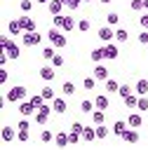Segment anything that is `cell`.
<instances>
[{"label":"cell","instance_id":"3957f363","mask_svg":"<svg viewBox=\"0 0 148 150\" xmlns=\"http://www.w3.org/2000/svg\"><path fill=\"white\" fill-rule=\"evenodd\" d=\"M47 40H49V42H52L56 49H63V47L68 45V38H66V35H63V33H61L56 26H52V28L47 30Z\"/></svg>","mask_w":148,"mask_h":150},{"label":"cell","instance_id":"db71d44e","mask_svg":"<svg viewBox=\"0 0 148 150\" xmlns=\"http://www.w3.org/2000/svg\"><path fill=\"white\" fill-rule=\"evenodd\" d=\"M101 2H103V5H108V2H113V0H101Z\"/></svg>","mask_w":148,"mask_h":150},{"label":"cell","instance_id":"4316f807","mask_svg":"<svg viewBox=\"0 0 148 150\" xmlns=\"http://www.w3.org/2000/svg\"><path fill=\"white\" fill-rule=\"evenodd\" d=\"M106 91H108V94H117V91H120V82L113 80V77H108V80H106Z\"/></svg>","mask_w":148,"mask_h":150},{"label":"cell","instance_id":"d6a6232c","mask_svg":"<svg viewBox=\"0 0 148 150\" xmlns=\"http://www.w3.org/2000/svg\"><path fill=\"white\" fill-rule=\"evenodd\" d=\"M94 127H96V141H103L108 136V127L106 124H94Z\"/></svg>","mask_w":148,"mask_h":150},{"label":"cell","instance_id":"e0dca14e","mask_svg":"<svg viewBox=\"0 0 148 150\" xmlns=\"http://www.w3.org/2000/svg\"><path fill=\"white\" fill-rule=\"evenodd\" d=\"M54 145H56V148H66V145H70V141H68V134H66V131H59V134H54Z\"/></svg>","mask_w":148,"mask_h":150},{"label":"cell","instance_id":"f546056e","mask_svg":"<svg viewBox=\"0 0 148 150\" xmlns=\"http://www.w3.org/2000/svg\"><path fill=\"white\" fill-rule=\"evenodd\" d=\"M122 101H125V105H127V108H136V103H139V94H136V91H132V94H129V96H125Z\"/></svg>","mask_w":148,"mask_h":150},{"label":"cell","instance_id":"ab89813d","mask_svg":"<svg viewBox=\"0 0 148 150\" xmlns=\"http://www.w3.org/2000/svg\"><path fill=\"white\" fill-rule=\"evenodd\" d=\"M136 110H148V94L139 96V103H136Z\"/></svg>","mask_w":148,"mask_h":150},{"label":"cell","instance_id":"f1b7e54d","mask_svg":"<svg viewBox=\"0 0 148 150\" xmlns=\"http://www.w3.org/2000/svg\"><path fill=\"white\" fill-rule=\"evenodd\" d=\"M40 94L45 96V101H54V98H56V96H54V89H52V84H49V82L40 89Z\"/></svg>","mask_w":148,"mask_h":150},{"label":"cell","instance_id":"ba28073f","mask_svg":"<svg viewBox=\"0 0 148 150\" xmlns=\"http://www.w3.org/2000/svg\"><path fill=\"white\" fill-rule=\"evenodd\" d=\"M16 134H19V129L14 131V127H9V124H5V127H2V131H0V138H2V143H12Z\"/></svg>","mask_w":148,"mask_h":150},{"label":"cell","instance_id":"2e32d148","mask_svg":"<svg viewBox=\"0 0 148 150\" xmlns=\"http://www.w3.org/2000/svg\"><path fill=\"white\" fill-rule=\"evenodd\" d=\"M54 54H56V47H54L52 42H49L47 47H42V52H40V56H42V59H45L47 63H52V59H54Z\"/></svg>","mask_w":148,"mask_h":150},{"label":"cell","instance_id":"f6af8a7d","mask_svg":"<svg viewBox=\"0 0 148 150\" xmlns=\"http://www.w3.org/2000/svg\"><path fill=\"white\" fill-rule=\"evenodd\" d=\"M68 141H70V145H75L78 141H82V134H80V131H70V134H68Z\"/></svg>","mask_w":148,"mask_h":150},{"label":"cell","instance_id":"816d5d0a","mask_svg":"<svg viewBox=\"0 0 148 150\" xmlns=\"http://www.w3.org/2000/svg\"><path fill=\"white\" fill-rule=\"evenodd\" d=\"M35 2H38V5H47L49 0H35Z\"/></svg>","mask_w":148,"mask_h":150},{"label":"cell","instance_id":"277c9868","mask_svg":"<svg viewBox=\"0 0 148 150\" xmlns=\"http://www.w3.org/2000/svg\"><path fill=\"white\" fill-rule=\"evenodd\" d=\"M40 40H42V35L38 30H23V35H21L23 47H35V45H40Z\"/></svg>","mask_w":148,"mask_h":150},{"label":"cell","instance_id":"ffe728a7","mask_svg":"<svg viewBox=\"0 0 148 150\" xmlns=\"http://www.w3.org/2000/svg\"><path fill=\"white\" fill-rule=\"evenodd\" d=\"M49 115H52V112H45V110H35V115H33V120H35V124H40V127H45V124L49 122Z\"/></svg>","mask_w":148,"mask_h":150},{"label":"cell","instance_id":"5b68a950","mask_svg":"<svg viewBox=\"0 0 148 150\" xmlns=\"http://www.w3.org/2000/svg\"><path fill=\"white\" fill-rule=\"evenodd\" d=\"M117 54H120V49H117V42H103V56H106V61H113V59H117Z\"/></svg>","mask_w":148,"mask_h":150},{"label":"cell","instance_id":"30bf717a","mask_svg":"<svg viewBox=\"0 0 148 150\" xmlns=\"http://www.w3.org/2000/svg\"><path fill=\"white\" fill-rule=\"evenodd\" d=\"M19 21H21V26H23V30H35V28H38V23H35V19H33V16H28L26 12H23V14L19 16Z\"/></svg>","mask_w":148,"mask_h":150},{"label":"cell","instance_id":"11a10c76","mask_svg":"<svg viewBox=\"0 0 148 150\" xmlns=\"http://www.w3.org/2000/svg\"><path fill=\"white\" fill-rule=\"evenodd\" d=\"M143 5H146V9H148V0H143Z\"/></svg>","mask_w":148,"mask_h":150},{"label":"cell","instance_id":"44dd1931","mask_svg":"<svg viewBox=\"0 0 148 150\" xmlns=\"http://www.w3.org/2000/svg\"><path fill=\"white\" fill-rule=\"evenodd\" d=\"M127 124H129V127H134V129H139V127L143 124V117H141V112H132V115L127 117Z\"/></svg>","mask_w":148,"mask_h":150},{"label":"cell","instance_id":"6f0895ef","mask_svg":"<svg viewBox=\"0 0 148 150\" xmlns=\"http://www.w3.org/2000/svg\"><path fill=\"white\" fill-rule=\"evenodd\" d=\"M146 49H148V45H146Z\"/></svg>","mask_w":148,"mask_h":150},{"label":"cell","instance_id":"6da1fadb","mask_svg":"<svg viewBox=\"0 0 148 150\" xmlns=\"http://www.w3.org/2000/svg\"><path fill=\"white\" fill-rule=\"evenodd\" d=\"M0 47H2V52H7V56L12 59V61H16L19 56H21V49H19V45L9 38V35H0Z\"/></svg>","mask_w":148,"mask_h":150},{"label":"cell","instance_id":"8fae6325","mask_svg":"<svg viewBox=\"0 0 148 150\" xmlns=\"http://www.w3.org/2000/svg\"><path fill=\"white\" fill-rule=\"evenodd\" d=\"M7 33H9V35H23V26H21V21H19V19H12V21L7 23Z\"/></svg>","mask_w":148,"mask_h":150},{"label":"cell","instance_id":"9c48e42d","mask_svg":"<svg viewBox=\"0 0 148 150\" xmlns=\"http://www.w3.org/2000/svg\"><path fill=\"white\" fill-rule=\"evenodd\" d=\"M92 75H94L99 82H106V80H108V68H106L103 63H96L94 70H92Z\"/></svg>","mask_w":148,"mask_h":150},{"label":"cell","instance_id":"f35d334b","mask_svg":"<svg viewBox=\"0 0 148 150\" xmlns=\"http://www.w3.org/2000/svg\"><path fill=\"white\" fill-rule=\"evenodd\" d=\"M40 141H42V143H52V141H54L52 131H49V129H42V131H40Z\"/></svg>","mask_w":148,"mask_h":150},{"label":"cell","instance_id":"74e56055","mask_svg":"<svg viewBox=\"0 0 148 150\" xmlns=\"http://www.w3.org/2000/svg\"><path fill=\"white\" fill-rule=\"evenodd\" d=\"M28 138H31V131H28V129H19V134H16V141H19V143H26Z\"/></svg>","mask_w":148,"mask_h":150},{"label":"cell","instance_id":"f907efd6","mask_svg":"<svg viewBox=\"0 0 148 150\" xmlns=\"http://www.w3.org/2000/svg\"><path fill=\"white\" fill-rule=\"evenodd\" d=\"M139 23H141L143 28H148V9H146V14H143V16L139 19Z\"/></svg>","mask_w":148,"mask_h":150},{"label":"cell","instance_id":"8d00e7d4","mask_svg":"<svg viewBox=\"0 0 148 150\" xmlns=\"http://www.w3.org/2000/svg\"><path fill=\"white\" fill-rule=\"evenodd\" d=\"M28 101H31V103H33V105H35V108H40V105H42V103H45V96H42V94H33V96H31V98H28Z\"/></svg>","mask_w":148,"mask_h":150},{"label":"cell","instance_id":"7dc6e473","mask_svg":"<svg viewBox=\"0 0 148 150\" xmlns=\"http://www.w3.org/2000/svg\"><path fill=\"white\" fill-rule=\"evenodd\" d=\"M139 42H141V45H148V28H143V30L139 33Z\"/></svg>","mask_w":148,"mask_h":150},{"label":"cell","instance_id":"484cf974","mask_svg":"<svg viewBox=\"0 0 148 150\" xmlns=\"http://www.w3.org/2000/svg\"><path fill=\"white\" fill-rule=\"evenodd\" d=\"M127 40H129V33H127V28H117V30H115V42H117V45H125Z\"/></svg>","mask_w":148,"mask_h":150},{"label":"cell","instance_id":"681fc988","mask_svg":"<svg viewBox=\"0 0 148 150\" xmlns=\"http://www.w3.org/2000/svg\"><path fill=\"white\" fill-rule=\"evenodd\" d=\"M82 129H85V127H82L80 122H73V124H70V131H80V134H82Z\"/></svg>","mask_w":148,"mask_h":150},{"label":"cell","instance_id":"5bb4252c","mask_svg":"<svg viewBox=\"0 0 148 150\" xmlns=\"http://www.w3.org/2000/svg\"><path fill=\"white\" fill-rule=\"evenodd\" d=\"M52 108H54L56 115H63V112L68 110V103H66V98H59V96H56V98L52 101Z\"/></svg>","mask_w":148,"mask_h":150},{"label":"cell","instance_id":"8992f818","mask_svg":"<svg viewBox=\"0 0 148 150\" xmlns=\"http://www.w3.org/2000/svg\"><path fill=\"white\" fill-rule=\"evenodd\" d=\"M96 38H99L101 42H113V40H115V30H113V26H103V28H99Z\"/></svg>","mask_w":148,"mask_h":150},{"label":"cell","instance_id":"836d02e7","mask_svg":"<svg viewBox=\"0 0 148 150\" xmlns=\"http://www.w3.org/2000/svg\"><path fill=\"white\" fill-rule=\"evenodd\" d=\"M89 28H92V21H89V19H80V21H78V30H80V33H87Z\"/></svg>","mask_w":148,"mask_h":150},{"label":"cell","instance_id":"ee69618b","mask_svg":"<svg viewBox=\"0 0 148 150\" xmlns=\"http://www.w3.org/2000/svg\"><path fill=\"white\" fill-rule=\"evenodd\" d=\"M106 21H108V26H117V21H120V14H115V12H110V14L106 16Z\"/></svg>","mask_w":148,"mask_h":150},{"label":"cell","instance_id":"d4e9b609","mask_svg":"<svg viewBox=\"0 0 148 150\" xmlns=\"http://www.w3.org/2000/svg\"><path fill=\"white\" fill-rule=\"evenodd\" d=\"M89 59L94 61V63H101L106 56H103V47H94L92 52H89Z\"/></svg>","mask_w":148,"mask_h":150},{"label":"cell","instance_id":"7402d4cb","mask_svg":"<svg viewBox=\"0 0 148 150\" xmlns=\"http://www.w3.org/2000/svg\"><path fill=\"white\" fill-rule=\"evenodd\" d=\"M127 129H129V124H127L125 120H117V122L113 124V134H115V136H120V138H122V134H125Z\"/></svg>","mask_w":148,"mask_h":150},{"label":"cell","instance_id":"7c38bea8","mask_svg":"<svg viewBox=\"0 0 148 150\" xmlns=\"http://www.w3.org/2000/svg\"><path fill=\"white\" fill-rule=\"evenodd\" d=\"M122 141L125 143H129V145H134V143H139V131L134 129V127H129L125 134H122Z\"/></svg>","mask_w":148,"mask_h":150},{"label":"cell","instance_id":"f5cc1de1","mask_svg":"<svg viewBox=\"0 0 148 150\" xmlns=\"http://www.w3.org/2000/svg\"><path fill=\"white\" fill-rule=\"evenodd\" d=\"M61 2H63V5H66V9H68V5H70V0H61Z\"/></svg>","mask_w":148,"mask_h":150},{"label":"cell","instance_id":"c3c4849f","mask_svg":"<svg viewBox=\"0 0 148 150\" xmlns=\"http://www.w3.org/2000/svg\"><path fill=\"white\" fill-rule=\"evenodd\" d=\"M7 77H9V73H7L5 68H0V84H5V82H7Z\"/></svg>","mask_w":148,"mask_h":150},{"label":"cell","instance_id":"d590c367","mask_svg":"<svg viewBox=\"0 0 148 150\" xmlns=\"http://www.w3.org/2000/svg\"><path fill=\"white\" fill-rule=\"evenodd\" d=\"M134 91V87H129V84H120V91H117V96L120 98H125V96H129Z\"/></svg>","mask_w":148,"mask_h":150},{"label":"cell","instance_id":"cb8c5ba5","mask_svg":"<svg viewBox=\"0 0 148 150\" xmlns=\"http://www.w3.org/2000/svg\"><path fill=\"white\" fill-rule=\"evenodd\" d=\"M134 91H136L139 96H143V94H148V80H146V77H141V80H136V84H134Z\"/></svg>","mask_w":148,"mask_h":150},{"label":"cell","instance_id":"83f0119b","mask_svg":"<svg viewBox=\"0 0 148 150\" xmlns=\"http://www.w3.org/2000/svg\"><path fill=\"white\" fill-rule=\"evenodd\" d=\"M61 28H63L66 33H70V30H75V28H78V21H75L73 16H66V19H63V26H61Z\"/></svg>","mask_w":148,"mask_h":150},{"label":"cell","instance_id":"4fadbf2b","mask_svg":"<svg viewBox=\"0 0 148 150\" xmlns=\"http://www.w3.org/2000/svg\"><path fill=\"white\" fill-rule=\"evenodd\" d=\"M54 75H56V73H54V66H52V63H47V66H42V68H40V77H42L45 82H52V80H54Z\"/></svg>","mask_w":148,"mask_h":150},{"label":"cell","instance_id":"d6986e66","mask_svg":"<svg viewBox=\"0 0 148 150\" xmlns=\"http://www.w3.org/2000/svg\"><path fill=\"white\" fill-rule=\"evenodd\" d=\"M94 103H96L99 110H108V105H110V101H108L106 94H96V96H94Z\"/></svg>","mask_w":148,"mask_h":150},{"label":"cell","instance_id":"52a82bcc","mask_svg":"<svg viewBox=\"0 0 148 150\" xmlns=\"http://www.w3.org/2000/svg\"><path fill=\"white\" fill-rule=\"evenodd\" d=\"M35 110H38V108H35L31 101H26V98L19 103V115H21V117H33V115H35Z\"/></svg>","mask_w":148,"mask_h":150},{"label":"cell","instance_id":"1f68e13d","mask_svg":"<svg viewBox=\"0 0 148 150\" xmlns=\"http://www.w3.org/2000/svg\"><path fill=\"white\" fill-rule=\"evenodd\" d=\"M96 82H99V80H96L94 75H89V77H85V80H82V87H85L87 91H92V89L96 87Z\"/></svg>","mask_w":148,"mask_h":150},{"label":"cell","instance_id":"4dcf8cb0","mask_svg":"<svg viewBox=\"0 0 148 150\" xmlns=\"http://www.w3.org/2000/svg\"><path fill=\"white\" fill-rule=\"evenodd\" d=\"M103 120H106V110H99V108H96V110L92 112V122H94V124H103Z\"/></svg>","mask_w":148,"mask_h":150},{"label":"cell","instance_id":"60d3db41","mask_svg":"<svg viewBox=\"0 0 148 150\" xmlns=\"http://www.w3.org/2000/svg\"><path fill=\"white\" fill-rule=\"evenodd\" d=\"M63 19H66L63 14H52V26H56V28H61V26H63Z\"/></svg>","mask_w":148,"mask_h":150},{"label":"cell","instance_id":"9f6ffc18","mask_svg":"<svg viewBox=\"0 0 148 150\" xmlns=\"http://www.w3.org/2000/svg\"><path fill=\"white\" fill-rule=\"evenodd\" d=\"M85 2H92V0H85Z\"/></svg>","mask_w":148,"mask_h":150},{"label":"cell","instance_id":"9a60e30c","mask_svg":"<svg viewBox=\"0 0 148 150\" xmlns=\"http://www.w3.org/2000/svg\"><path fill=\"white\" fill-rule=\"evenodd\" d=\"M96 110V103H94V98H85V101H80V112H85V115H92Z\"/></svg>","mask_w":148,"mask_h":150},{"label":"cell","instance_id":"e575fe53","mask_svg":"<svg viewBox=\"0 0 148 150\" xmlns=\"http://www.w3.org/2000/svg\"><path fill=\"white\" fill-rule=\"evenodd\" d=\"M61 91H63L66 96H73V94H75V84H73V82H63V84H61Z\"/></svg>","mask_w":148,"mask_h":150},{"label":"cell","instance_id":"b9f144b4","mask_svg":"<svg viewBox=\"0 0 148 150\" xmlns=\"http://www.w3.org/2000/svg\"><path fill=\"white\" fill-rule=\"evenodd\" d=\"M19 9H21V12H26V14H28V12H31V9H33V0H21V2H19Z\"/></svg>","mask_w":148,"mask_h":150},{"label":"cell","instance_id":"bcb514c9","mask_svg":"<svg viewBox=\"0 0 148 150\" xmlns=\"http://www.w3.org/2000/svg\"><path fill=\"white\" fill-rule=\"evenodd\" d=\"M63 63H66V61H63V56H61V54H54V59H52V66H54V68H61Z\"/></svg>","mask_w":148,"mask_h":150},{"label":"cell","instance_id":"7a4b0ae2","mask_svg":"<svg viewBox=\"0 0 148 150\" xmlns=\"http://www.w3.org/2000/svg\"><path fill=\"white\" fill-rule=\"evenodd\" d=\"M5 96H7L9 103H21V101L28 96V89H26L23 84H14V87H9V89L5 91Z\"/></svg>","mask_w":148,"mask_h":150},{"label":"cell","instance_id":"ac0fdd59","mask_svg":"<svg viewBox=\"0 0 148 150\" xmlns=\"http://www.w3.org/2000/svg\"><path fill=\"white\" fill-rule=\"evenodd\" d=\"M47 9H49V14H61V12L66 9V5H63L61 0H49V2H47Z\"/></svg>","mask_w":148,"mask_h":150},{"label":"cell","instance_id":"7bdbcfd3","mask_svg":"<svg viewBox=\"0 0 148 150\" xmlns=\"http://www.w3.org/2000/svg\"><path fill=\"white\" fill-rule=\"evenodd\" d=\"M129 7H132V12H141V9H146L143 0H132V2H129Z\"/></svg>","mask_w":148,"mask_h":150},{"label":"cell","instance_id":"603a6c76","mask_svg":"<svg viewBox=\"0 0 148 150\" xmlns=\"http://www.w3.org/2000/svg\"><path fill=\"white\" fill-rule=\"evenodd\" d=\"M82 141H87V143L96 141V127H85L82 129Z\"/></svg>","mask_w":148,"mask_h":150}]
</instances>
